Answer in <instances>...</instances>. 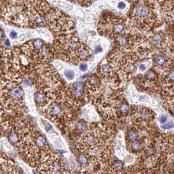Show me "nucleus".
Returning a JSON list of instances; mask_svg holds the SVG:
<instances>
[{
  "mask_svg": "<svg viewBox=\"0 0 174 174\" xmlns=\"http://www.w3.org/2000/svg\"><path fill=\"white\" fill-rule=\"evenodd\" d=\"M84 91V84L82 82H76L73 84L72 88V95L74 98H80Z\"/></svg>",
  "mask_w": 174,
  "mask_h": 174,
  "instance_id": "2",
  "label": "nucleus"
},
{
  "mask_svg": "<svg viewBox=\"0 0 174 174\" xmlns=\"http://www.w3.org/2000/svg\"><path fill=\"white\" fill-rule=\"evenodd\" d=\"M102 51H103V49H102V47L100 46V45L97 46V47L95 48V53H101V52H102Z\"/></svg>",
  "mask_w": 174,
  "mask_h": 174,
  "instance_id": "30",
  "label": "nucleus"
},
{
  "mask_svg": "<svg viewBox=\"0 0 174 174\" xmlns=\"http://www.w3.org/2000/svg\"><path fill=\"white\" fill-rule=\"evenodd\" d=\"M128 138L129 139L130 141H133L137 140L138 138V134L137 133V132L134 130H130L128 132Z\"/></svg>",
  "mask_w": 174,
  "mask_h": 174,
  "instance_id": "18",
  "label": "nucleus"
},
{
  "mask_svg": "<svg viewBox=\"0 0 174 174\" xmlns=\"http://www.w3.org/2000/svg\"><path fill=\"white\" fill-rule=\"evenodd\" d=\"M10 37H11L12 39H15L17 37V32H15V31H12V32H10Z\"/></svg>",
  "mask_w": 174,
  "mask_h": 174,
  "instance_id": "29",
  "label": "nucleus"
},
{
  "mask_svg": "<svg viewBox=\"0 0 174 174\" xmlns=\"http://www.w3.org/2000/svg\"><path fill=\"white\" fill-rule=\"evenodd\" d=\"M126 3L123 2H120V3H119V5H118V8H119V9H121V10L125 9V8H126Z\"/></svg>",
  "mask_w": 174,
  "mask_h": 174,
  "instance_id": "27",
  "label": "nucleus"
},
{
  "mask_svg": "<svg viewBox=\"0 0 174 174\" xmlns=\"http://www.w3.org/2000/svg\"><path fill=\"white\" fill-rule=\"evenodd\" d=\"M77 56L81 60H84L90 56V51L86 47H81L77 50Z\"/></svg>",
  "mask_w": 174,
  "mask_h": 174,
  "instance_id": "6",
  "label": "nucleus"
},
{
  "mask_svg": "<svg viewBox=\"0 0 174 174\" xmlns=\"http://www.w3.org/2000/svg\"><path fill=\"white\" fill-rule=\"evenodd\" d=\"M123 168V163L120 160H116L113 162V168L116 171L121 170Z\"/></svg>",
  "mask_w": 174,
  "mask_h": 174,
  "instance_id": "17",
  "label": "nucleus"
},
{
  "mask_svg": "<svg viewBox=\"0 0 174 174\" xmlns=\"http://www.w3.org/2000/svg\"><path fill=\"white\" fill-rule=\"evenodd\" d=\"M61 112H62V107L56 103L52 104L48 108V113L53 117H56L60 115Z\"/></svg>",
  "mask_w": 174,
  "mask_h": 174,
  "instance_id": "5",
  "label": "nucleus"
},
{
  "mask_svg": "<svg viewBox=\"0 0 174 174\" xmlns=\"http://www.w3.org/2000/svg\"><path fill=\"white\" fill-rule=\"evenodd\" d=\"M76 128L79 132H83L86 129V125L84 121L81 120L77 123Z\"/></svg>",
  "mask_w": 174,
  "mask_h": 174,
  "instance_id": "16",
  "label": "nucleus"
},
{
  "mask_svg": "<svg viewBox=\"0 0 174 174\" xmlns=\"http://www.w3.org/2000/svg\"><path fill=\"white\" fill-rule=\"evenodd\" d=\"M4 45H5V47H10L11 46V43H10V41H9V40L8 39H5L4 41Z\"/></svg>",
  "mask_w": 174,
  "mask_h": 174,
  "instance_id": "32",
  "label": "nucleus"
},
{
  "mask_svg": "<svg viewBox=\"0 0 174 174\" xmlns=\"http://www.w3.org/2000/svg\"><path fill=\"white\" fill-rule=\"evenodd\" d=\"M85 143L86 145L91 147L96 145V139L92 134H87L85 137Z\"/></svg>",
  "mask_w": 174,
  "mask_h": 174,
  "instance_id": "10",
  "label": "nucleus"
},
{
  "mask_svg": "<svg viewBox=\"0 0 174 174\" xmlns=\"http://www.w3.org/2000/svg\"><path fill=\"white\" fill-rule=\"evenodd\" d=\"M140 102H146V101L147 100V99H148V98H147V96H141L140 97Z\"/></svg>",
  "mask_w": 174,
  "mask_h": 174,
  "instance_id": "33",
  "label": "nucleus"
},
{
  "mask_svg": "<svg viewBox=\"0 0 174 174\" xmlns=\"http://www.w3.org/2000/svg\"><path fill=\"white\" fill-rule=\"evenodd\" d=\"M167 120H168V117H167L166 115H163L160 117V118H159L160 123H161V124L165 123V122H167Z\"/></svg>",
  "mask_w": 174,
  "mask_h": 174,
  "instance_id": "26",
  "label": "nucleus"
},
{
  "mask_svg": "<svg viewBox=\"0 0 174 174\" xmlns=\"http://www.w3.org/2000/svg\"><path fill=\"white\" fill-rule=\"evenodd\" d=\"M117 41H118L119 43L121 45L122 47H127V45L129 44L128 39L125 35H119L118 37Z\"/></svg>",
  "mask_w": 174,
  "mask_h": 174,
  "instance_id": "12",
  "label": "nucleus"
},
{
  "mask_svg": "<svg viewBox=\"0 0 174 174\" xmlns=\"http://www.w3.org/2000/svg\"><path fill=\"white\" fill-rule=\"evenodd\" d=\"M22 83L26 86H29L32 84V79L30 77H24L22 80Z\"/></svg>",
  "mask_w": 174,
  "mask_h": 174,
  "instance_id": "23",
  "label": "nucleus"
},
{
  "mask_svg": "<svg viewBox=\"0 0 174 174\" xmlns=\"http://www.w3.org/2000/svg\"><path fill=\"white\" fill-rule=\"evenodd\" d=\"M78 160L82 164H86L88 163L89 159H88L87 156L84 154L82 153V154H80L78 156Z\"/></svg>",
  "mask_w": 174,
  "mask_h": 174,
  "instance_id": "20",
  "label": "nucleus"
},
{
  "mask_svg": "<svg viewBox=\"0 0 174 174\" xmlns=\"http://www.w3.org/2000/svg\"><path fill=\"white\" fill-rule=\"evenodd\" d=\"M156 77V73L154 71L149 70L145 74V78L148 80H153Z\"/></svg>",
  "mask_w": 174,
  "mask_h": 174,
  "instance_id": "21",
  "label": "nucleus"
},
{
  "mask_svg": "<svg viewBox=\"0 0 174 174\" xmlns=\"http://www.w3.org/2000/svg\"><path fill=\"white\" fill-rule=\"evenodd\" d=\"M31 44H32V47L35 50L39 51L41 48V47H43V41L41 39H34L32 42H31Z\"/></svg>",
  "mask_w": 174,
  "mask_h": 174,
  "instance_id": "11",
  "label": "nucleus"
},
{
  "mask_svg": "<svg viewBox=\"0 0 174 174\" xmlns=\"http://www.w3.org/2000/svg\"><path fill=\"white\" fill-rule=\"evenodd\" d=\"M151 15V11L145 5L138 4L134 9V15L139 19H145L149 18Z\"/></svg>",
  "mask_w": 174,
  "mask_h": 174,
  "instance_id": "1",
  "label": "nucleus"
},
{
  "mask_svg": "<svg viewBox=\"0 0 174 174\" xmlns=\"http://www.w3.org/2000/svg\"><path fill=\"white\" fill-rule=\"evenodd\" d=\"M156 62L158 66H162L164 65V64L166 62V58L163 55H158L156 57Z\"/></svg>",
  "mask_w": 174,
  "mask_h": 174,
  "instance_id": "14",
  "label": "nucleus"
},
{
  "mask_svg": "<svg viewBox=\"0 0 174 174\" xmlns=\"http://www.w3.org/2000/svg\"><path fill=\"white\" fill-rule=\"evenodd\" d=\"M162 129L167 130V129H171L173 127V122H168V123L166 124V125H163V126H161Z\"/></svg>",
  "mask_w": 174,
  "mask_h": 174,
  "instance_id": "25",
  "label": "nucleus"
},
{
  "mask_svg": "<svg viewBox=\"0 0 174 174\" xmlns=\"http://www.w3.org/2000/svg\"><path fill=\"white\" fill-rule=\"evenodd\" d=\"M146 68H146V66L145 64H141L139 66V69L140 71H143L145 70Z\"/></svg>",
  "mask_w": 174,
  "mask_h": 174,
  "instance_id": "31",
  "label": "nucleus"
},
{
  "mask_svg": "<svg viewBox=\"0 0 174 174\" xmlns=\"http://www.w3.org/2000/svg\"><path fill=\"white\" fill-rule=\"evenodd\" d=\"M140 117L143 119H147L149 118V113L148 111H141L140 113Z\"/></svg>",
  "mask_w": 174,
  "mask_h": 174,
  "instance_id": "24",
  "label": "nucleus"
},
{
  "mask_svg": "<svg viewBox=\"0 0 174 174\" xmlns=\"http://www.w3.org/2000/svg\"><path fill=\"white\" fill-rule=\"evenodd\" d=\"M9 141L12 143H17L20 141V135L19 133L15 130H11L9 132V135H8Z\"/></svg>",
  "mask_w": 174,
  "mask_h": 174,
  "instance_id": "7",
  "label": "nucleus"
},
{
  "mask_svg": "<svg viewBox=\"0 0 174 174\" xmlns=\"http://www.w3.org/2000/svg\"><path fill=\"white\" fill-rule=\"evenodd\" d=\"M131 148L134 151H138L141 148V145H140V143L137 140L133 141L131 144Z\"/></svg>",
  "mask_w": 174,
  "mask_h": 174,
  "instance_id": "19",
  "label": "nucleus"
},
{
  "mask_svg": "<svg viewBox=\"0 0 174 174\" xmlns=\"http://www.w3.org/2000/svg\"><path fill=\"white\" fill-rule=\"evenodd\" d=\"M79 69L80 70L83 71V72H84V71H86L87 70V65L86 64H81L80 65Z\"/></svg>",
  "mask_w": 174,
  "mask_h": 174,
  "instance_id": "28",
  "label": "nucleus"
},
{
  "mask_svg": "<svg viewBox=\"0 0 174 174\" xmlns=\"http://www.w3.org/2000/svg\"><path fill=\"white\" fill-rule=\"evenodd\" d=\"M120 111L122 114H126L129 111V106L126 104H122L120 106Z\"/></svg>",
  "mask_w": 174,
  "mask_h": 174,
  "instance_id": "22",
  "label": "nucleus"
},
{
  "mask_svg": "<svg viewBox=\"0 0 174 174\" xmlns=\"http://www.w3.org/2000/svg\"><path fill=\"white\" fill-rule=\"evenodd\" d=\"M25 38H26V37L24 35H20V40L23 41L24 39H25Z\"/></svg>",
  "mask_w": 174,
  "mask_h": 174,
  "instance_id": "35",
  "label": "nucleus"
},
{
  "mask_svg": "<svg viewBox=\"0 0 174 174\" xmlns=\"http://www.w3.org/2000/svg\"><path fill=\"white\" fill-rule=\"evenodd\" d=\"M35 101L39 105H43L47 102V94L46 92L39 91L35 94Z\"/></svg>",
  "mask_w": 174,
  "mask_h": 174,
  "instance_id": "3",
  "label": "nucleus"
},
{
  "mask_svg": "<svg viewBox=\"0 0 174 174\" xmlns=\"http://www.w3.org/2000/svg\"><path fill=\"white\" fill-rule=\"evenodd\" d=\"M125 26L122 22H118L115 23L113 27V31L115 33H120L123 32L125 30Z\"/></svg>",
  "mask_w": 174,
  "mask_h": 174,
  "instance_id": "9",
  "label": "nucleus"
},
{
  "mask_svg": "<svg viewBox=\"0 0 174 174\" xmlns=\"http://www.w3.org/2000/svg\"><path fill=\"white\" fill-rule=\"evenodd\" d=\"M164 41V38L162 35L160 33H156L153 36L152 38V41L155 45L159 47L160 45L163 43Z\"/></svg>",
  "mask_w": 174,
  "mask_h": 174,
  "instance_id": "8",
  "label": "nucleus"
},
{
  "mask_svg": "<svg viewBox=\"0 0 174 174\" xmlns=\"http://www.w3.org/2000/svg\"><path fill=\"white\" fill-rule=\"evenodd\" d=\"M35 147L38 148H44L47 145V140L45 137L41 135H37L33 140Z\"/></svg>",
  "mask_w": 174,
  "mask_h": 174,
  "instance_id": "4",
  "label": "nucleus"
},
{
  "mask_svg": "<svg viewBox=\"0 0 174 174\" xmlns=\"http://www.w3.org/2000/svg\"><path fill=\"white\" fill-rule=\"evenodd\" d=\"M101 72L104 75H109L112 71V67L108 64H104L101 66Z\"/></svg>",
  "mask_w": 174,
  "mask_h": 174,
  "instance_id": "13",
  "label": "nucleus"
},
{
  "mask_svg": "<svg viewBox=\"0 0 174 174\" xmlns=\"http://www.w3.org/2000/svg\"><path fill=\"white\" fill-rule=\"evenodd\" d=\"M64 75L66 78L69 81H72L75 78V73L71 69H67L64 71Z\"/></svg>",
  "mask_w": 174,
  "mask_h": 174,
  "instance_id": "15",
  "label": "nucleus"
},
{
  "mask_svg": "<svg viewBox=\"0 0 174 174\" xmlns=\"http://www.w3.org/2000/svg\"><path fill=\"white\" fill-rule=\"evenodd\" d=\"M52 128H53V126H51L49 123H47V126H45V130H46V131H47V132H49Z\"/></svg>",
  "mask_w": 174,
  "mask_h": 174,
  "instance_id": "34",
  "label": "nucleus"
}]
</instances>
